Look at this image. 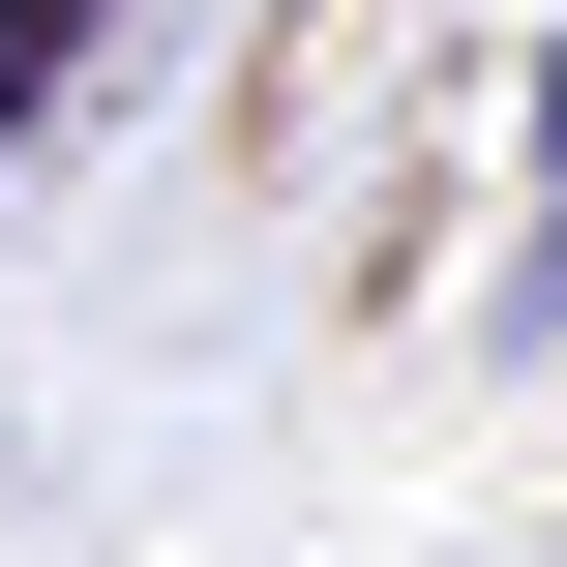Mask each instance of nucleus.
I'll return each instance as SVG.
<instances>
[{
    "mask_svg": "<svg viewBox=\"0 0 567 567\" xmlns=\"http://www.w3.org/2000/svg\"><path fill=\"white\" fill-rule=\"evenodd\" d=\"M478 359H567V30H538V239L478 269Z\"/></svg>",
    "mask_w": 567,
    "mask_h": 567,
    "instance_id": "f257e3e1",
    "label": "nucleus"
},
{
    "mask_svg": "<svg viewBox=\"0 0 567 567\" xmlns=\"http://www.w3.org/2000/svg\"><path fill=\"white\" fill-rule=\"evenodd\" d=\"M90 60H120V0H0V150H30V120H60Z\"/></svg>",
    "mask_w": 567,
    "mask_h": 567,
    "instance_id": "f03ea898",
    "label": "nucleus"
}]
</instances>
